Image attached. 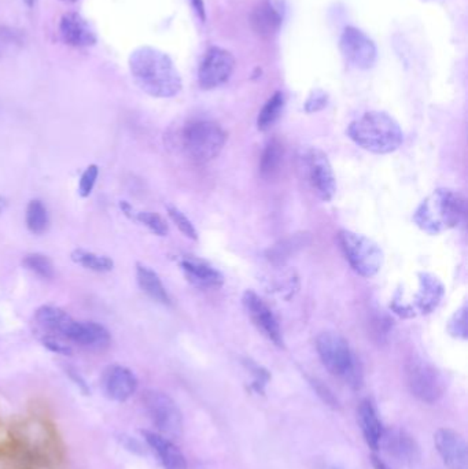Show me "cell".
Listing matches in <instances>:
<instances>
[{
    "mask_svg": "<svg viewBox=\"0 0 468 469\" xmlns=\"http://www.w3.org/2000/svg\"><path fill=\"white\" fill-rule=\"evenodd\" d=\"M129 72L137 87L154 98H174L183 87L172 58L154 47L143 45L128 59Z\"/></svg>",
    "mask_w": 468,
    "mask_h": 469,
    "instance_id": "6da1fadb",
    "label": "cell"
},
{
    "mask_svg": "<svg viewBox=\"0 0 468 469\" xmlns=\"http://www.w3.org/2000/svg\"><path fill=\"white\" fill-rule=\"evenodd\" d=\"M348 135L357 146L373 154L393 153L404 140L398 122L383 112H368L354 119Z\"/></svg>",
    "mask_w": 468,
    "mask_h": 469,
    "instance_id": "7a4b0ae2",
    "label": "cell"
},
{
    "mask_svg": "<svg viewBox=\"0 0 468 469\" xmlns=\"http://www.w3.org/2000/svg\"><path fill=\"white\" fill-rule=\"evenodd\" d=\"M464 199L452 190H437L427 196L413 215L415 224L430 234H442L456 228L464 218Z\"/></svg>",
    "mask_w": 468,
    "mask_h": 469,
    "instance_id": "3957f363",
    "label": "cell"
},
{
    "mask_svg": "<svg viewBox=\"0 0 468 469\" xmlns=\"http://www.w3.org/2000/svg\"><path fill=\"white\" fill-rule=\"evenodd\" d=\"M316 349L326 370L334 376L344 379L351 389L357 390L363 383L361 364L351 352L349 343L339 333L319 335Z\"/></svg>",
    "mask_w": 468,
    "mask_h": 469,
    "instance_id": "277c9868",
    "label": "cell"
},
{
    "mask_svg": "<svg viewBox=\"0 0 468 469\" xmlns=\"http://www.w3.org/2000/svg\"><path fill=\"white\" fill-rule=\"evenodd\" d=\"M223 128L209 119H196L183 131V147L198 162H208L218 156L225 144Z\"/></svg>",
    "mask_w": 468,
    "mask_h": 469,
    "instance_id": "5b68a950",
    "label": "cell"
},
{
    "mask_svg": "<svg viewBox=\"0 0 468 469\" xmlns=\"http://www.w3.org/2000/svg\"><path fill=\"white\" fill-rule=\"evenodd\" d=\"M338 242L356 274L363 277H372L381 271L383 265V253L370 237L342 230L338 234Z\"/></svg>",
    "mask_w": 468,
    "mask_h": 469,
    "instance_id": "8992f818",
    "label": "cell"
},
{
    "mask_svg": "<svg viewBox=\"0 0 468 469\" xmlns=\"http://www.w3.org/2000/svg\"><path fill=\"white\" fill-rule=\"evenodd\" d=\"M408 389L413 397L425 404L438 402L445 391L444 380L431 364L420 358H412L405 367Z\"/></svg>",
    "mask_w": 468,
    "mask_h": 469,
    "instance_id": "52a82bcc",
    "label": "cell"
},
{
    "mask_svg": "<svg viewBox=\"0 0 468 469\" xmlns=\"http://www.w3.org/2000/svg\"><path fill=\"white\" fill-rule=\"evenodd\" d=\"M143 404L151 423L162 435L179 438L183 433V414L169 395L161 391H146Z\"/></svg>",
    "mask_w": 468,
    "mask_h": 469,
    "instance_id": "ba28073f",
    "label": "cell"
},
{
    "mask_svg": "<svg viewBox=\"0 0 468 469\" xmlns=\"http://www.w3.org/2000/svg\"><path fill=\"white\" fill-rule=\"evenodd\" d=\"M302 162L304 172L314 194L324 202L331 200L336 193V183L327 156L317 149H311L304 154Z\"/></svg>",
    "mask_w": 468,
    "mask_h": 469,
    "instance_id": "9c48e42d",
    "label": "cell"
},
{
    "mask_svg": "<svg viewBox=\"0 0 468 469\" xmlns=\"http://www.w3.org/2000/svg\"><path fill=\"white\" fill-rule=\"evenodd\" d=\"M339 48L344 58L360 70L371 69L378 58L373 40L356 26H346L344 29L339 39Z\"/></svg>",
    "mask_w": 468,
    "mask_h": 469,
    "instance_id": "30bf717a",
    "label": "cell"
},
{
    "mask_svg": "<svg viewBox=\"0 0 468 469\" xmlns=\"http://www.w3.org/2000/svg\"><path fill=\"white\" fill-rule=\"evenodd\" d=\"M235 68L234 55L220 47H212L206 51L198 69V82L203 90H215L225 84Z\"/></svg>",
    "mask_w": 468,
    "mask_h": 469,
    "instance_id": "8fae6325",
    "label": "cell"
},
{
    "mask_svg": "<svg viewBox=\"0 0 468 469\" xmlns=\"http://www.w3.org/2000/svg\"><path fill=\"white\" fill-rule=\"evenodd\" d=\"M381 445H383L389 455L403 465L413 467L420 461V448L408 431L398 427L383 431Z\"/></svg>",
    "mask_w": 468,
    "mask_h": 469,
    "instance_id": "7c38bea8",
    "label": "cell"
},
{
    "mask_svg": "<svg viewBox=\"0 0 468 469\" xmlns=\"http://www.w3.org/2000/svg\"><path fill=\"white\" fill-rule=\"evenodd\" d=\"M434 443L448 469H468L466 439L457 431L440 428L434 433Z\"/></svg>",
    "mask_w": 468,
    "mask_h": 469,
    "instance_id": "4fadbf2b",
    "label": "cell"
},
{
    "mask_svg": "<svg viewBox=\"0 0 468 469\" xmlns=\"http://www.w3.org/2000/svg\"><path fill=\"white\" fill-rule=\"evenodd\" d=\"M59 35L65 44L75 48H87L97 44L98 36L91 23L76 11H69L59 21Z\"/></svg>",
    "mask_w": 468,
    "mask_h": 469,
    "instance_id": "5bb4252c",
    "label": "cell"
},
{
    "mask_svg": "<svg viewBox=\"0 0 468 469\" xmlns=\"http://www.w3.org/2000/svg\"><path fill=\"white\" fill-rule=\"evenodd\" d=\"M102 389L109 399L125 402L137 392V376L122 365H110L102 374Z\"/></svg>",
    "mask_w": 468,
    "mask_h": 469,
    "instance_id": "9a60e30c",
    "label": "cell"
},
{
    "mask_svg": "<svg viewBox=\"0 0 468 469\" xmlns=\"http://www.w3.org/2000/svg\"><path fill=\"white\" fill-rule=\"evenodd\" d=\"M243 305L250 318L253 320L255 327L270 340H272L276 346H283L280 327L268 305L253 291H248L243 295Z\"/></svg>",
    "mask_w": 468,
    "mask_h": 469,
    "instance_id": "2e32d148",
    "label": "cell"
},
{
    "mask_svg": "<svg viewBox=\"0 0 468 469\" xmlns=\"http://www.w3.org/2000/svg\"><path fill=\"white\" fill-rule=\"evenodd\" d=\"M63 339L85 349L99 350L110 343L109 331L94 321H73Z\"/></svg>",
    "mask_w": 468,
    "mask_h": 469,
    "instance_id": "e0dca14e",
    "label": "cell"
},
{
    "mask_svg": "<svg viewBox=\"0 0 468 469\" xmlns=\"http://www.w3.org/2000/svg\"><path fill=\"white\" fill-rule=\"evenodd\" d=\"M142 435L151 448L164 469H188L184 454L165 435L154 431L143 430Z\"/></svg>",
    "mask_w": 468,
    "mask_h": 469,
    "instance_id": "ac0fdd59",
    "label": "cell"
},
{
    "mask_svg": "<svg viewBox=\"0 0 468 469\" xmlns=\"http://www.w3.org/2000/svg\"><path fill=\"white\" fill-rule=\"evenodd\" d=\"M180 266L187 279L196 287L217 289L223 284L221 274L202 259L186 257L180 261Z\"/></svg>",
    "mask_w": 468,
    "mask_h": 469,
    "instance_id": "d6986e66",
    "label": "cell"
},
{
    "mask_svg": "<svg viewBox=\"0 0 468 469\" xmlns=\"http://www.w3.org/2000/svg\"><path fill=\"white\" fill-rule=\"evenodd\" d=\"M357 419L358 424L363 432V436L367 445L372 450L379 449L381 439L383 435V426L378 417V411L371 399H363L357 409Z\"/></svg>",
    "mask_w": 468,
    "mask_h": 469,
    "instance_id": "ffe728a7",
    "label": "cell"
},
{
    "mask_svg": "<svg viewBox=\"0 0 468 469\" xmlns=\"http://www.w3.org/2000/svg\"><path fill=\"white\" fill-rule=\"evenodd\" d=\"M283 22L282 13L270 0L261 1L252 13V26L261 36H271L276 33Z\"/></svg>",
    "mask_w": 468,
    "mask_h": 469,
    "instance_id": "44dd1931",
    "label": "cell"
},
{
    "mask_svg": "<svg viewBox=\"0 0 468 469\" xmlns=\"http://www.w3.org/2000/svg\"><path fill=\"white\" fill-rule=\"evenodd\" d=\"M35 320L41 328L57 333L62 339L75 321L68 313L55 306H41L35 313Z\"/></svg>",
    "mask_w": 468,
    "mask_h": 469,
    "instance_id": "7402d4cb",
    "label": "cell"
},
{
    "mask_svg": "<svg viewBox=\"0 0 468 469\" xmlns=\"http://www.w3.org/2000/svg\"><path fill=\"white\" fill-rule=\"evenodd\" d=\"M137 277L139 287L143 293H147L153 301L161 305H171L169 293H166V289L164 287L159 276L151 268L146 265H137Z\"/></svg>",
    "mask_w": 468,
    "mask_h": 469,
    "instance_id": "603a6c76",
    "label": "cell"
},
{
    "mask_svg": "<svg viewBox=\"0 0 468 469\" xmlns=\"http://www.w3.org/2000/svg\"><path fill=\"white\" fill-rule=\"evenodd\" d=\"M444 295L442 284L430 274H420V287L416 295V306L422 313H430L437 308Z\"/></svg>",
    "mask_w": 468,
    "mask_h": 469,
    "instance_id": "cb8c5ba5",
    "label": "cell"
},
{
    "mask_svg": "<svg viewBox=\"0 0 468 469\" xmlns=\"http://www.w3.org/2000/svg\"><path fill=\"white\" fill-rule=\"evenodd\" d=\"M72 261L88 271L98 272V274L110 272L115 268V262L112 258H109L106 255L95 254V253H91V252H87L83 249H78L72 253Z\"/></svg>",
    "mask_w": 468,
    "mask_h": 469,
    "instance_id": "d4e9b609",
    "label": "cell"
},
{
    "mask_svg": "<svg viewBox=\"0 0 468 469\" xmlns=\"http://www.w3.org/2000/svg\"><path fill=\"white\" fill-rule=\"evenodd\" d=\"M282 161H283V146L273 139L271 141H268L261 156V162H260L261 176L265 178L275 176L280 169Z\"/></svg>",
    "mask_w": 468,
    "mask_h": 469,
    "instance_id": "484cf974",
    "label": "cell"
},
{
    "mask_svg": "<svg viewBox=\"0 0 468 469\" xmlns=\"http://www.w3.org/2000/svg\"><path fill=\"white\" fill-rule=\"evenodd\" d=\"M284 107V95L282 92H275L268 102L261 109L258 118H257V126L260 131H267L272 126L273 124L280 117Z\"/></svg>",
    "mask_w": 468,
    "mask_h": 469,
    "instance_id": "4316f807",
    "label": "cell"
},
{
    "mask_svg": "<svg viewBox=\"0 0 468 469\" xmlns=\"http://www.w3.org/2000/svg\"><path fill=\"white\" fill-rule=\"evenodd\" d=\"M50 218L48 212L43 202L39 199L31 200L26 209V227L28 230L35 234H44L48 228Z\"/></svg>",
    "mask_w": 468,
    "mask_h": 469,
    "instance_id": "83f0119b",
    "label": "cell"
},
{
    "mask_svg": "<svg viewBox=\"0 0 468 469\" xmlns=\"http://www.w3.org/2000/svg\"><path fill=\"white\" fill-rule=\"evenodd\" d=\"M307 234H297L294 237H289L279 244H276L273 249L270 250L268 258L273 262H280L290 255L294 254L297 250H299L302 246L307 244Z\"/></svg>",
    "mask_w": 468,
    "mask_h": 469,
    "instance_id": "f1b7e54d",
    "label": "cell"
},
{
    "mask_svg": "<svg viewBox=\"0 0 468 469\" xmlns=\"http://www.w3.org/2000/svg\"><path fill=\"white\" fill-rule=\"evenodd\" d=\"M23 265L28 271L38 274L41 279H53L54 277V265L46 255L35 253L28 254L23 258Z\"/></svg>",
    "mask_w": 468,
    "mask_h": 469,
    "instance_id": "f546056e",
    "label": "cell"
},
{
    "mask_svg": "<svg viewBox=\"0 0 468 469\" xmlns=\"http://www.w3.org/2000/svg\"><path fill=\"white\" fill-rule=\"evenodd\" d=\"M135 221H139L140 224H143L146 228H149L153 234H158V236H166L169 231L168 224L164 221V218L151 212H137Z\"/></svg>",
    "mask_w": 468,
    "mask_h": 469,
    "instance_id": "4dcf8cb0",
    "label": "cell"
},
{
    "mask_svg": "<svg viewBox=\"0 0 468 469\" xmlns=\"http://www.w3.org/2000/svg\"><path fill=\"white\" fill-rule=\"evenodd\" d=\"M25 33L11 26H0V55L3 50L18 48L23 45Z\"/></svg>",
    "mask_w": 468,
    "mask_h": 469,
    "instance_id": "1f68e13d",
    "label": "cell"
},
{
    "mask_svg": "<svg viewBox=\"0 0 468 469\" xmlns=\"http://www.w3.org/2000/svg\"><path fill=\"white\" fill-rule=\"evenodd\" d=\"M168 215L171 217V220L175 222L176 227L179 228V231L184 236L190 237V239H198V232H196L194 224L188 220V217L181 213L175 206H168Z\"/></svg>",
    "mask_w": 468,
    "mask_h": 469,
    "instance_id": "d6a6232c",
    "label": "cell"
},
{
    "mask_svg": "<svg viewBox=\"0 0 468 469\" xmlns=\"http://www.w3.org/2000/svg\"><path fill=\"white\" fill-rule=\"evenodd\" d=\"M99 176V168L97 165H90L80 177L78 194L81 198H88L92 194V190L97 184Z\"/></svg>",
    "mask_w": 468,
    "mask_h": 469,
    "instance_id": "836d02e7",
    "label": "cell"
},
{
    "mask_svg": "<svg viewBox=\"0 0 468 469\" xmlns=\"http://www.w3.org/2000/svg\"><path fill=\"white\" fill-rule=\"evenodd\" d=\"M449 331L456 338H460V339L467 338V308L466 306L462 308L460 311H457L453 316V318L450 320V324H449Z\"/></svg>",
    "mask_w": 468,
    "mask_h": 469,
    "instance_id": "e575fe53",
    "label": "cell"
},
{
    "mask_svg": "<svg viewBox=\"0 0 468 469\" xmlns=\"http://www.w3.org/2000/svg\"><path fill=\"white\" fill-rule=\"evenodd\" d=\"M327 102H329L327 94L323 92V91H320V90H316V91H313L312 94L309 95L308 100H307L305 110L308 113L319 112V110H321V109H324L327 106Z\"/></svg>",
    "mask_w": 468,
    "mask_h": 469,
    "instance_id": "d590c367",
    "label": "cell"
},
{
    "mask_svg": "<svg viewBox=\"0 0 468 469\" xmlns=\"http://www.w3.org/2000/svg\"><path fill=\"white\" fill-rule=\"evenodd\" d=\"M312 386L314 391L317 392V395L321 398V401L329 405L332 409H338L339 408V402L338 399L335 398V395L332 394V391L326 386L323 384L319 380H312Z\"/></svg>",
    "mask_w": 468,
    "mask_h": 469,
    "instance_id": "8d00e7d4",
    "label": "cell"
},
{
    "mask_svg": "<svg viewBox=\"0 0 468 469\" xmlns=\"http://www.w3.org/2000/svg\"><path fill=\"white\" fill-rule=\"evenodd\" d=\"M43 346L47 347L50 352H57L60 355H70L72 354V347L65 343L60 338H54V336H47L43 339Z\"/></svg>",
    "mask_w": 468,
    "mask_h": 469,
    "instance_id": "74e56055",
    "label": "cell"
},
{
    "mask_svg": "<svg viewBox=\"0 0 468 469\" xmlns=\"http://www.w3.org/2000/svg\"><path fill=\"white\" fill-rule=\"evenodd\" d=\"M194 11L198 16V18L201 20V22H205L206 21V10H205V4H203V0H190Z\"/></svg>",
    "mask_w": 468,
    "mask_h": 469,
    "instance_id": "f35d334b",
    "label": "cell"
},
{
    "mask_svg": "<svg viewBox=\"0 0 468 469\" xmlns=\"http://www.w3.org/2000/svg\"><path fill=\"white\" fill-rule=\"evenodd\" d=\"M119 209H121V212L124 213V215H127L128 218H131V220H135V215H137V212L134 210V207L128 203V202H125V200H121L119 202Z\"/></svg>",
    "mask_w": 468,
    "mask_h": 469,
    "instance_id": "ab89813d",
    "label": "cell"
},
{
    "mask_svg": "<svg viewBox=\"0 0 468 469\" xmlns=\"http://www.w3.org/2000/svg\"><path fill=\"white\" fill-rule=\"evenodd\" d=\"M371 463H372V467L375 469H390L388 467V464L385 461H382L379 457L376 455H372L371 457Z\"/></svg>",
    "mask_w": 468,
    "mask_h": 469,
    "instance_id": "60d3db41",
    "label": "cell"
},
{
    "mask_svg": "<svg viewBox=\"0 0 468 469\" xmlns=\"http://www.w3.org/2000/svg\"><path fill=\"white\" fill-rule=\"evenodd\" d=\"M22 1L25 3V6H26V7H29V9H33V7L38 4V1H39V0H22Z\"/></svg>",
    "mask_w": 468,
    "mask_h": 469,
    "instance_id": "b9f144b4",
    "label": "cell"
},
{
    "mask_svg": "<svg viewBox=\"0 0 468 469\" xmlns=\"http://www.w3.org/2000/svg\"><path fill=\"white\" fill-rule=\"evenodd\" d=\"M4 209H6V200H4V199L0 196V215L3 213V210H4Z\"/></svg>",
    "mask_w": 468,
    "mask_h": 469,
    "instance_id": "7bdbcfd3",
    "label": "cell"
},
{
    "mask_svg": "<svg viewBox=\"0 0 468 469\" xmlns=\"http://www.w3.org/2000/svg\"><path fill=\"white\" fill-rule=\"evenodd\" d=\"M60 1H63V3H76L78 0H60Z\"/></svg>",
    "mask_w": 468,
    "mask_h": 469,
    "instance_id": "ee69618b",
    "label": "cell"
},
{
    "mask_svg": "<svg viewBox=\"0 0 468 469\" xmlns=\"http://www.w3.org/2000/svg\"><path fill=\"white\" fill-rule=\"evenodd\" d=\"M326 469H339V468H338V467H334V465H332V467H329V468H326Z\"/></svg>",
    "mask_w": 468,
    "mask_h": 469,
    "instance_id": "f6af8a7d",
    "label": "cell"
}]
</instances>
